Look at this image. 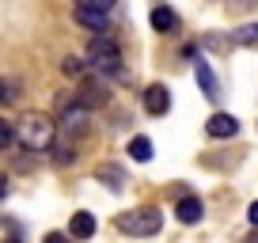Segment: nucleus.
Wrapping results in <instances>:
<instances>
[{"label":"nucleus","instance_id":"9d476101","mask_svg":"<svg viewBox=\"0 0 258 243\" xmlns=\"http://www.w3.org/2000/svg\"><path fill=\"white\" fill-rule=\"evenodd\" d=\"M175 217L182 220V224H198V220L205 217V205H202V198L182 194V198H178V205H175Z\"/></svg>","mask_w":258,"mask_h":243},{"label":"nucleus","instance_id":"9b49d317","mask_svg":"<svg viewBox=\"0 0 258 243\" xmlns=\"http://www.w3.org/2000/svg\"><path fill=\"white\" fill-rule=\"evenodd\" d=\"M69 235H73V239H91V235H95V217H91V213H73V220H69Z\"/></svg>","mask_w":258,"mask_h":243},{"label":"nucleus","instance_id":"412c9836","mask_svg":"<svg viewBox=\"0 0 258 243\" xmlns=\"http://www.w3.org/2000/svg\"><path fill=\"white\" fill-rule=\"evenodd\" d=\"M247 220H250V224H258V202H250V209H247Z\"/></svg>","mask_w":258,"mask_h":243},{"label":"nucleus","instance_id":"4468645a","mask_svg":"<svg viewBox=\"0 0 258 243\" xmlns=\"http://www.w3.org/2000/svg\"><path fill=\"white\" fill-rule=\"evenodd\" d=\"M232 46H258V23H243L232 31Z\"/></svg>","mask_w":258,"mask_h":243},{"label":"nucleus","instance_id":"f257e3e1","mask_svg":"<svg viewBox=\"0 0 258 243\" xmlns=\"http://www.w3.org/2000/svg\"><path fill=\"white\" fill-rule=\"evenodd\" d=\"M84 65H88V73L103 76V80H110V76H121L125 73V61H121V46L110 38V34H95V38L88 42V49H84Z\"/></svg>","mask_w":258,"mask_h":243},{"label":"nucleus","instance_id":"a211bd4d","mask_svg":"<svg viewBox=\"0 0 258 243\" xmlns=\"http://www.w3.org/2000/svg\"><path fill=\"white\" fill-rule=\"evenodd\" d=\"M12 145H16V122L0 118V152H4V148H12Z\"/></svg>","mask_w":258,"mask_h":243},{"label":"nucleus","instance_id":"aec40b11","mask_svg":"<svg viewBox=\"0 0 258 243\" xmlns=\"http://www.w3.org/2000/svg\"><path fill=\"white\" fill-rule=\"evenodd\" d=\"M76 4H91V8H103V12L114 8V0H76Z\"/></svg>","mask_w":258,"mask_h":243},{"label":"nucleus","instance_id":"f3484780","mask_svg":"<svg viewBox=\"0 0 258 243\" xmlns=\"http://www.w3.org/2000/svg\"><path fill=\"white\" fill-rule=\"evenodd\" d=\"M202 46L213 49V53H228V49H232V38H224V34H205Z\"/></svg>","mask_w":258,"mask_h":243},{"label":"nucleus","instance_id":"dca6fc26","mask_svg":"<svg viewBox=\"0 0 258 243\" xmlns=\"http://www.w3.org/2000/svg\"><path fill=\"white\" fill-rule=\"evenodd\" d=\"M19 99V80H12V76H0V106H8Z\"/></svg>","mask_w":258,"mask_h":243},{"label":"nucleus","instance_id":"39448f33","mask_svg":"<svg viewBox=\"0 0 258 243\" xmlns=\"http://www.w3.org/2000/svg\"><path fill=\"white\" fill-rule=\"evenodd\" d=\"M73 19L84 27V31H91V34H103L106 27H110V12H103V8H91V4H76Z\"/></svg>","mask_w":258,"mask_h":243},{"label":"nucleus","instance_id":"20e7f679","mask_svg":"<svg viewBox=\"0 0 258 243\" xmlns=\"http://www.w3.org/2000/svg\"><path fill=\"white\" fill-rule=\"evenodd\" d=\"M88 106L84 103H73V106H64L61 118H57V133H64V137H80L84 130H88Z\"/></svg>","mask_w":258,"mask_h":243},{"label":"nucleus","instance_id":"4be33fe9","mask_svg":"<svg viewBox=\"0 0 258 243\" xmlns=\"http://www.w3.org/2000/svg\"><path fill=\"white\" fill-rule=\"evenodd\" d=\"M4 194H8V178L0 175V198H4Z\"/></svg>","mask_w":258,"mask_h":243},{"label":"nucleus","instance_id":"2eb2a0df","mask_svg":"<svg viewBox=\"0 0 258 243\" xmlns=\"http://www.w3.org/2000/svg\"><path fill=\"white\" fill-rule=\"evenodd\" d=\"M129 156H133V160H137V163H148V160H152V141H148V137H133V141H129Z\"/></svg>","mask_w":258,"mask_h":243},{"label":"nucleus","instance_id":"f03ea898","mask_svg":"<svg viewBox=\"0 0 258 243\" xmlns=\"http://www.w3.org/2000/svg\"><path fill=\"white\" fill-rule=\"evenodd\" d=\"M57 137V118H49V114H23V118L16 122V141L27 148V152H46L49 145H53Z\"/></svg>","mask_w":258,"mask_h":243},{"label":"nucleus","instance_id":"0eeeda50","mask_svg":"<svg viewBox=\"0 0 258 243\" xmlns=\"http://www.w3.org/2000/svg\"><path fill=\"white\" fill-rule=\"evenodd\" d=\"M141 99H145V110L152 114V118H163V114L171 110V91L163 88V84H148V88L141 91Z\"/></svg>","mask_w":258,"mask_h":243},{"label":"nucleus","instance_id":"6ab92c4d","mask_svg":"<svg viewBox=\"0 0 258 243\" xmlns=\"http://www.w3.org/2000/svg\"><path fill=\"white\" fill-rule=\"evenodd\" d=\"M64 73L69 76H88V65H84L80 57H64Z\"/></svg>","mask_w":258,"mask_h":243},{"label":"nucleus","instance_id":"6e6552de","mask_svg":"<svg viewBox=\"0 0 258 243\" xmlns=\"http://www.w3.org/2000/svg\"><path fill=\"white\" fill-rule=\"evenodd\" d=\"M205 133H209L213 141L235 137V133H239V118H235V114H228V110H217L209 122H205Z\"/></svg>","mask_w":258,"mask_h":243},{"label":"nucleus","instance_id":"f8f14e48","mask_svg":"<svg viewBox=\"0 0 258 243\" xmlns=\"http://www.w3.org/2000/svg\"><path fill=\"white\" fill-rule=\"evenodd\" d=\"M95 178L103 183V187H110L114 194H118L121 187H125V171L118 167V163H99V171H95Z\"/></svg>","mask_w":258,"mask_h":243},{"label":"nucleus","instance_id":"423d86ee","mask_svg":"<svg viewBox=\"0 0 258 243\" xmlns=\"http://www.w3.org/2000/svg\"><path fill=\"white\" fill-rule=\"evenodd\" d=\"M76 103H84L88 110H95V106H106V103H110V91L103 88V76H99V80H84V76H80Z\"/></svg>","mask_w":258,"mask_h":243},{"label":"nucleus","instance_id":"ddd939ff","mask_svg":"<svg viewBox=\"0 0 258 243\" xmlns=\"http://www.w3.org/2000/svg\"><path fill=\"white\" fill-rule=\"evenodd\" d=\"M152 31H160V34H175L178 31V16L171 8H152Z\"/></svg>","mask_w":258,"mask_h":243},{"label":"nucleus","instance_id":"7ed1b4c3","mask_svg":"<svg viewBox=\"0 0 258 243\" xmlns=\"http://www.w3.org/2000/svg\"><path fill=\"white\" fill-rule=\"evenodd\" d=\"M114 224L125 235H156L163 228V213L152 209V205H145V209H125V213H118Z\"/></svg>","mask_w":258,"mask_h":243},{"label":"nucleus","instance_id":"1a4fd4ad","mask_svg":"<svg viewBox=\"0 0 258 243\" xmlns=\"http://www.w3.org/2000/svg\"><path fill=\"white\" fill-rule=\"evenodd\" d=\"M194 80H198V88L205 91V99H209V103H217V99H220V84H217V76H213V69H209V61H205V57H198V61H194Z\"/></svg>","mask_w":258,"mask_h":243}]
</instances>
